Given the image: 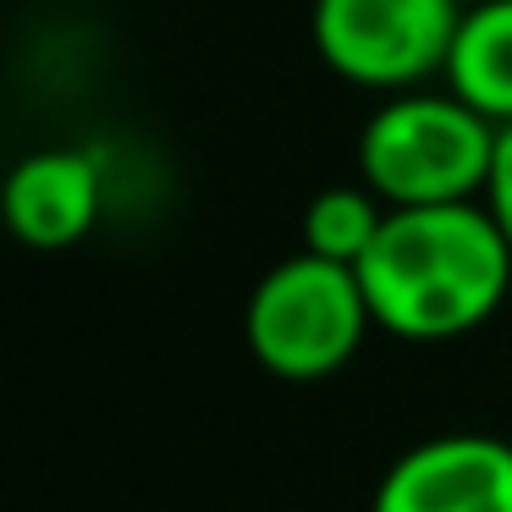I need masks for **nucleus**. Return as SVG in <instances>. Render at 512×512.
Segmentation results:
<instances>
[{
  "mask_svg": "<svg viewBox=\"0 0 512 512\" xmlns=\"http://www.w3.org/2000/svg\"><path fill=\"white\" fill-rule=\"evenodd\" d=\"M369 314L408 342H446L501 309L512 287V243L485 204H408L358 259Z\"/></svg>",
  "mask_w": 512,
  "mask_h": 512,
  "instance_id": "nucleus-1",
  "label": "nucleus"
},
{
  "mask_svg": "<svg viewBox=\"0 0 512 512\" xmlns=\"http://www.w3.org/2000/svg\"><path fill=\"white\" fill-rule=\"evenodd\" d=\"M496 122L457 94H397L358 133V171L391 210L463 204L485 193Z\"/></svg>",
  "mask_w": 512,
  "mask_h": 512,
  "instance_id": "nucleus-2",
  "label": "nucleus"
},
{
  "mask_svg": "<svg viewBox=\"0 0 512 512\" xmlns=\"http://www.w3.org/2000/svg\"><path fill=\"white\" fill-rule=\"evenodd\" d=\"M375 325L353 265L292 254L248 298V347L281 380H325L358 353Z\"/></svg>",
  "mask_w": 512,
  "mask_h": 512,
  "instance_id": "nucleus-3",
  "label": "nucleus"
},
{
  "mask_svg": "<svg viewBox=\"0 0 512 512\" xmlns=\"http://www.w3.org/2000/svg\"><path fill=\"white\" fill-rule=\"evenodd\" d=\"M457 23V0H314V50L347 83L413 89L446 72Z\"/></svg>",
  "mask_w": 512,
  "mask_h": 512,
  "instance_id": "nucleus-4",
  "label": "nucleus"
},
{
  "mask_svg": "<svg viewBox=\"0 0 512 512\" xmlns=\"http://www.w3.org/2000/svg\"><path fill=\"white\" fill-rule=\"evenodd\" d=\"M375 512H512V446L496 435H435L386 468Z\"/></svg>",
  "mask_w": 512,
  "mask_h": 512,
  "instance_id": "nucleus-5",
  "label": "nucleus"
},
{
  "mask_svg": "<svg viewBox=\"0 0 512 512\" xmlns=\"http://www.w3.org/2000/svg\"><path fill=\"white\" fill-rule=\"evenodd\" d=\"M105 182L83 149H34L0 182V221L28 248H72L100 221Z\"/></svg>",
  "mask_w": 512,
  "mask_h": 512,
  "instance_id": "nucleus-6",
  "label": "nucleus"
},
{
  "mask_svg": "<svg viewBox=\"0 0 512 512\" xmlns=\"http://www.w3.org/2000/svg\"><path fill=\"white\" fill-rule=\"evenodd\" d=\"M446 83L496 127L512 122V0H485L463 12L446 56Z\"/></svg>",
  "mask_w": 512,
  "mask_h": 512,
  "instance_id": "nucleus-7",
  "label": "nucleus"
},
{
  "mask_svg": "<svg viewBox=\"0 0 512 512\" xmlns=\"http://www.w3.org/2000/svg\"><path fill=\"white\" fill-rule=\"evenodd\" d=\"M380 193L375 188H325L309 199L303 210V254H320L336 259V265H353L369 254V243L380 237L386 226V210H380Z\"/></svg>",
  "mask_w": 512,
  "mask_h": 512,
  "instance_id": "nucleus-8",
  "label": "nucleus"
},
{
  "mask_svg": "<svg viewBox=\"0 0 512 512\" xmlns=\"http://www.w3.org/2000/svg\"><path fill=\"white\" fill-rule=\"evenodd\" d=\"M485 210L496 215V226L512 243V122L496 127V160H490V182H485Z\"/></svg>",
  "mask_w": 512,
  "mask_h": 512,
  "instance_id": "nucleus-9",
  "label": "nucleus"
}]
</instances>
